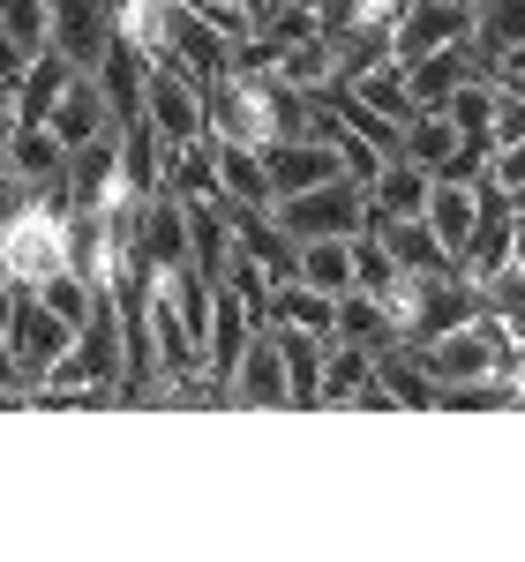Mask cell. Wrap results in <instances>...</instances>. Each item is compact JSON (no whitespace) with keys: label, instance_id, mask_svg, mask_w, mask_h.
<instances>
[{"label":"cell","instance_id":"cell-20","mask_svg":"<svg viewBox=\"0 0 525 562\" xmlns=\"http://www.w3.org/2000/svg\"><path fill=\"white\" fill-rule=\"evenodd\" d=\"M376 375V352L353 346V338H323V383H315V397L323 405H353V390Z\"/></svg>","mask_w":525,"mask_h":562},{"label":"cell","instance_id":"cell-26","mask_svg":"<svg viewBox=\"0 0 525 562\" xmlns=\"http://www.w3.org/2000/svg\"><path fill=\"white\" fill-rule=\"evenodd\" d=\"M391 285H398V262H391V248L360 225L353 233V293H376V301H391Z\"/></svg>","mask_w":525,"mask_h":562},{"label":"cell","instance_id":"cell-11","mask_svg":"<svg viewBox=\"0 0 525 562\" xmlns=\"http://www.w3.org/2000/svg\"><path fill=\"white\" fill-rule=\"evenodd\" d=\"M45 128L60 135L68 150H76V143H90V135H105V128H113V113H105V90H98V76H83V68H76V76L60 83V98H53Z\"/></svg>","mask_w":525,"mask_h":562},{"label":"cell","instance_id":"cell-21","mask_svg":"<svg viewBox=\"0 0 525 562\" xmlns=\"http://www.w3.org/2000/svg\"><path fill=\"white\" fill-rule=\"evenodd\" d=\"M166 195H180V203H211V195H219V158H211V135H203V143H174V150H166Z\"/></svg>","mask_w":525,"mask_h":562},{"label":"cell","instance_id":"cell-6","mask_svg":"<svg viewBox=\"0 0 525 562\" xmlns=\"http://www.w3.org/2000/svg\"><path fill=\"white\" fill-rule=\"evenodd\" d=\"M262 323L248 315V301L233 293V285H211V323H203V375L225 390V375H233V360H241V346L256 338Z\"/></svg>","mask_w":525,"mask_h":562},{"label":"cell","instance_id":"cell-34","mask_svg":"<svg viewBox=\"0 0 525 562\" xmlns=\"http://www.w3.org/2000/svg\"><path fill=\"white\" fill-rule=\"evenodd\" d=\"M180 8H196V0H180Z\"/></svg>","mask_w":525,"mask_h":562},{"label":"cell","instance_id":"cell-25","mask_svg":"<svg viewBox=\"0 0 525 562\" xmlns=\"http://www.w3.org/2000/svg\"><path fill=\"white\" fill-rule=\"evenodd\" d=\"M503 45H525V0H473V53L495 60Z\"/></svg>","mask_w":525,"mask_h":562},{"label":"cell","instance_id":"cell-31","mask_svg":"<svg viewBox=\"0 0 525 562\" xmlns=\"http://www.w3.org/2000/svg\"><path fill=\"white\" fill-rule=\"evenodd\" d=\"M23 68H31V53H23L15 38H0V90H15V83H23Z\"/></svg>","mask_w":525,"mask_h":562},{"label":"cell","instance_id":"cell-1","mask_svg":"<svg viewBox=\"0 0 525 562\" xmlns=\"http://www.w3.org/2000/svg\"><path fill=\"white\" fill-rule=\"evenodd\" d=\"M45 270H68V211L53 203H23L0 217V278L8 285H38Z\"/></svg>","mask_w":525,"mask_h":562},{"label":"cell","instance_id":"cell-24","mask_svg":"<svg viewBox=\"0 0 525 562\" xmlns=\"http://www.w3.org/2000/svg\"><path fill=\"white\" fill-rule=\"evenodd\" d=\"M331 315H338L331 293H315V285H301V278H278V293H270V323H293V330H323V338H331Z\"/></svg>","mask_w":525,"mask_h":562},{"label":"cell","instance_id":"cell-8","mask_svg":"<svg viewBox=\"0 0 525 562\" xmlns=\"http://www.w3.org/2000/svg\"><path fill=\"white\" fill-rule=\"evenodd\" d=\"M225 405H286V360H278V338L262 323L256 338L241 346L233 375H225Z\"/></svg>","mask_w":525,"mask_h":562},{"label":"cell","instance_id":"cell-30","mask_svg":"<svg viewBox=\"0 0 525 562\" xmlns=\"http://www.w3.org/2000/svg\"><path fill=\"white\" fill-rule=\"evenodd\" d=\"M488 180H495V188H511V195L525 203V135L495 143V158H488Z\"/></svg>","mask_w":525,"mask_h":562},{"label":"cell","instance_id":"cell-28","mask_svg":"<svg viewBox=\"0 0 525 562\" xmlns=\"http://www.w3.org/2000/svg\"><path fill=\"white\" fill-rule=\"evenodd\" d=\"M45 31H53V0H0V38L45 53Z\"/></svg>","mask_w":525,"mask_h":562},{"label":"cell","instance_id":"cell-29","mask_svg":"<svg viewBox=\"0 0 525 562\" xmlns=\"http://www.w3.org/2000/svg\"><path fill=\"white\" fill-rule=\"evenodd\" d=\"M38 301L53 307L60 323H83L90 301H98V285H90V278H76V270H45V278H38Z\"/></svg>","mask_w":525,"mask_h":562},{"label":"cell","instance_id":"cell-23","mask_svg":"<svg viewBox=\"0 0 525 562\" xmlns=\"http://www.w3.org/2000/svg\"><path fill=\"white\" fill-rule=\"evenodd\" d=\"M68 76H76V68H68L53 45H45V53H31V68H23V83H15V121H45Z\"/></svg>","mask_w":525,"mask_h":562},{"label":"cell","instance_id":"cell-16","mask_svg":"<svg viewBox=\"0 0 525 562\" xmlns=\"http://www.w3.org/2000/svg\"><path fill=\"white\" fill-rule=\"evenodd\" d=\"M331 338H353V346H368V352H391L398 346V323H391V307L376 301V293H338V315H331Z\"/></svg>","mask_w":525,"mask_h":562},{"label":"cell","instance_id":"cell-12","mask_svg":"<svg viewBox=\"0 0 525 562\" xmlns=\"http://www.w3.org/2000/svg\"><path fill=\"white\" fill-rule=\"evenodd\" d=\"M278 338V360H286V405H323L315 383H323V330H293V323H270Z\"/></svg>","mask_w":525,"mask_h":562},{"label":"cell","instance_id":"cell-14","mask_svg":"<svg viewBox=\"0 0 525 562\" xmlns=\"http://www.w3.org/2000/svg\"><path fill=\"white\" fill-rule=\"evenodd\" d=\"M398 158H413L421 173H443V166L458 158V128H450V113H443V105H413L405 128H398Z\"/></svg>","mask_w":525,"mask_h":562},{"label":"cell","instance_id":"cell-33","mask_svg":"<svg viewBox=\"0 0 525 562\" xmlns=\"http://www.w3.org/2000/svg\"><path fill=\"white\" fill-rule=\"evenodd\" d=\"M233 8H248V15H256V23H262V0H233Z\"/></svg>","mask_w":525,"mask_h":562},{"label":"cell","instance_id":"cell-15","mask_svg":"<svg viewBox=\"0 0 525 562\" xmlns=\"http://www.w3.org/2000/svg\"><path fill=\"white\" fill-rule=\"evenodd\" d=\"M211 158H219V195H225V203H270V173H262L256 143L211 135Z\"/></svg>","mask_w":525,"mask_h":562},{"label":"cell","instance_id":"cell-32","mask_svg":"<svg viewBox=\"0 0 525 562\" xmlns=\"http://www.w3.org/2000/svg\"><path fill=\"white\" fill-rule=\"evenodd\" d=\"M15 128H23V121H15V90H0V173H8V143H15Z\"/></svg>","mask_w":525,"mask_h":562},{"label":"cell","instance_id":"cell-5","mask_svg":"<svg viewBox=\"0 0 525 562\" xmlns=\"http://www.w3.org/2000/svg\"><path fill=\"white\" fill-rule=\"evenodd\" d=\"M105 38H113V15H105V0H53V31H45V45L68 60V68H98V53H105Z\"/></svg>","mask_w":525,"mask_h":562},{"label":"cell","instance_id":"cell-3","mask_svg":"<svg viewBox=\"0 0 525 562\" xmlns=\"http://www.w3.org/2000/svg\"><path fill=\"white\" fill-rule=\"evenodd\" d=\"M143 121L158 128V143H166V150H174V143H203V135H211V121H203V83L180 68L174 53L143 68Z\"/></svg>","mask_w":525,"mask_h":562},{"label":"cell","instance_id":"cell-4","mask_svg":"<svg viewBox=\"0 0 525 562\" xmlns=\"http://www.w3.org/2000/svg\"><path fill=\"white\" fill-rule=\"evenodd\" d=\"M68 338H76V323H60V315L38 301V285H8V352H15L23 383H45L53 360L68 352Z\"/></svg>","mask_w":525,"mask_h":562},{"label":"cell","instance_id":"cell-9","mask_svg":"<svg viewBox=\"0 0 525 562\" xmlns=\"http://www.w3.org/2000/svg\"><path fill=\"white\" fill-rule=\"evenodd\" d=\"M473 211H481L473 180H428V203H421V225L436 233V248H443L450 262L466 256V240H473Z\"/></svg>","mask_w":525,"mask_h":562},{"label":"cell","instance_id":"cell-2","mask_svg":"<svg viewBox=\"0 0 525 562\" xmlns=\"http://www.w3.org/2000/svg\"><path fill=\"white\" fill-rule=\"evenodd\" d=\"M270 211H278V225H286L293 240H323V233L353 240V233L368 225V188L338 173V180H315V188H301V195H278Z\"/></svg>","mask_w":525,"mask_h":562},{"label":"cell","instance_id":"cell-27","mask_svg":"<svg viewBox=\"0 0 525 562\" xmlns=\"http://www.w3.org/2000/svg\"><path fill=\"white\" fill-rule=\"evenodd\" d=\"M353 90L383 113V121H398L405 128V113H413V90H405V68L398 60H383V68H368V76H353Z\"/></svg>","mask_w":525,"mask_h":562},{"label":"cell","instance_id":"cell-18","mask_svg":"<svg viewBox=\"0 0 525 562\" xmlns=\"http://www.w3.org/2000/svg\"><path fill=\"white\" fill-rule=\"evenodd\" d=\"M293 278L338 301V293L353 285V240H338V233H323V240H301V248H293Z\"/></svg>","mask_w":525,"mask_h":562},{"label":"cell","instance_id":"cell-10","mask_svg":"<svg viewBox=\"0 0 525 562\" xmlns=\"http://www.w3.org/2000/svg\"><path fill=\"white\" fill-rule=\"evenodd\" d=\"M143 53H135L129 38H105V53H98V90H105V113H113V128H129V121H143Z\"/></svg>","mask_w":525,"mask_h":562},{"label":"cell","instance_id":"cell-22","mask_svg":"<svg viewBox=\"0 0 525 562\" xmlns=\"http://www.w3.org/2000/svg\"><path fill=\"white\" fill-rule=\"evenodd\" d=\"M270 76H278V83H293V90H315V83H331V76H338V53H331V31H308V38L278 45V60H270Z\"/></svg>","mask_w":525,"mask_h":562},{"label":"cell","instance_id":"cell-7","mask_svg":"<svg viewBox=\"0 0 525 562\" xmlns=\"http://www.w3.org/2000/svg\"><path fill=\"white\" fill-rule=\"evenodd\" d=\"M488 76V60L473 53V38H450L436 53H421V60H405V90H413V105H443L458 83H473Z\"/></svg>","mask_w":525,"mask_h":562},{"label":"cell","instance_id":"cell-19","mask_svg":"<svg viewBox=\"0 0 525 562\" xmlns=\"http://www.w3.org/2000/svg\"><path fill=\"white\" fill-rule=\"evenodd\" d=\"M443 113H450L458 143H473V150H495V83H488V76L458 83L450 98H443Z\"/></svg>","mask_w":525,"mask_h":562},{"label":"cell","instance_id":"cell-13","mask_svg":"<svg viewBox=\"0 0 525 562\" xmlns=\"http://www.w3.org/2000/svg\"><path fill=\"white\" fill-rule=\"evenodd\" d=\"M428 180L436 173H421V166H413V158H383V173L368 180V225H376V217H421V203H428Z\"/></svg>","mask_w":525,"mask_h":562},{"label":"cell","instance_id":"cell-17","mask_svg":"<svg viewBox=\"0 0 525 562\" xmlns=\"http://www.w3.org/2000/svg\"><path fill=\"white\" fill-rule=\"evenodd\" d=\"M376 383L391 390V405H405V413H428L443 397V383L421 368V352L413 346H391V352H376Z\"/></svg>","mask_w":525,"mask_h":562}]
</instances>
